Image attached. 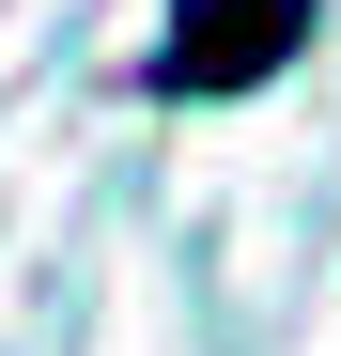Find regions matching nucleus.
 I'll return each instance as SVG.
<instances>
[{"mask_svg":"<svg viewBox=\"0 0 341 356\" xmlns=\"http://www.w3.org/2000/svg\"><path fill=\"white\" fill-rule=\"evenodd\" d=\"M295 31H310V0H170L155 93H248V78L295 63Z\"/></svg>","mask_w":341,"mask_h":356,"instance_id":"nucleus-1","label":"nucleus"}]
</instances>
